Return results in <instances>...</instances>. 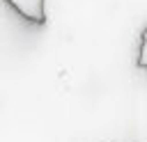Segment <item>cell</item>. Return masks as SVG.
<instances>
[{"label": "cell", "instance_id": "2", "mask_svg": "<svg viewBox=\"0 0 147 142\" xmlns=\"http://www.w3.org/2000/svg\"><path fill=\"white\" fill-rule=\"evenodd\" d=\"M136 64L147 71V25H145V30L140 32V48H138V60H136Z\"/></svg>", "mask_w": 147, "mask_h": 142}, {"label": "cell", "instance_id": "1", "mask_svg": "<svg viewBox=\"0 0 147 142\" xmlns=\"http://www.w3.org/2000/svg\"><path fill=\"white\" fill-rule=\"evenodd\" d=\"M5 2L30 25L46 23V0H5Z\"/></svg>", "mask_w": 147, "mask_h": 142}]
</instances>
